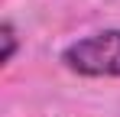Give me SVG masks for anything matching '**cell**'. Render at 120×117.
Segmentation results:
<instances>
[{
	"mask_svg": "<svg viewBox=\"0 0 120 117\" xmlns=\"http://www.w3.org/2000/svg\"><path fill=\"white\" fill-rule=\"evenodd\" d=\"M0 36H3V62H13V52H16V29H13L10 20H3Z\"/></svg>",
	"mask_w": 120,
	"mask_h": 117,
	"instance_id": "obj_2",
	"label": "cell"
},
{
	"mask_svg": "<svg viewBox=\"0 0 120 117\" xmlns=\"http://www.w3.org/2000/svg\"><path fill=\"white\" fill-rule=\"evenodd\" d=\"M62 65L81 78H120V26L68 42L62 49Z\"/></svg>",
	"mask_w": 120,
	"mask_h": 117,
	"instance_id": "obj_1",
	"label": "cell"
}]
</instances>
